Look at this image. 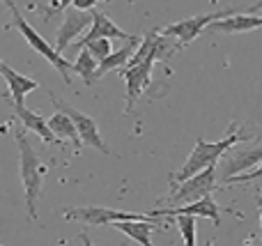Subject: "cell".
Here are the masks:
<instances>
[{"label":"cell","instance_id":"obj_18","mask_svg":"<svg viewBox=\"0 0 262 246\" xmlns=\"http://www.w3.org/2000/svg\"><path fill=\"white\" fill-rule=\"evenodd\" d=\"M140 41H143L140 37H131V39L122 46V49L113 51V53H111L108 58L101 60V62H99V69H97V78L106 76V74H108L111 69H122V67H127V62L131 60V55L136 53V49L140 46Z\"/></svg>","mask_w":262,"mask_h":246},{"label":"cell","instance_id":"obj_15","mask_svg":"<svg viewBox=\"0 0 262 246\" xmlns=\"http://www.w3.org/2000/svg\"><path fill=\"white\" fill-rule=\"evenodd\" d=\"M157 219V216H154ZM154 219H129V221H115L113 228L124 233L129 239H136L138 244L145 246H152V233L159 228H163L161 221H154Z\"/></svg>","mask_w":262,"mask_h":246},{"label":"cell","instance_id":"obj_9","mask_svg":"<svg viewBox=\"0 0 262 246\" xmlns=\"http://www.w3.org/2000/svg\"><path fill=\"white\" fill-rule=\"evenodd\" d=\"M262 161V145L253 147V150H239V147L232 145L230 150L223 154L221 168H219V177L221 182H228L232 175H239L251 170L253 166H258Z\"/></svg>","mask_w":262,"mask_h":246},{"label":"cell","instance_id":"obj_10","mask_svg":"<svg viewBox=\"0 0 262 246\" xmlns=\"http://www.w3.org/2000/svg\"><path fill=\"white\" fill-rule=\"evenodd\" d=\"M154 69V60H145L140 64H127V67L120 69L124 83H127V106H124V113H129L131 108L136 106L138 97L145 92V87L149 85V76H152Z\"/></svg>","mask_w":262,"mask_h":246},{"label":"cell","instance_id":"obj_7","mask_svg":"<svg viewBox=\"0 0 262 246\" xmlns=\"http://www.w3.org/2000/svg\"><path fill=\"white\" fill-rule=\"evenodd\" d=\"M67 221H81L85 226H108L115 221H129V219H149V212L145 214H136V212H120V210H111V207H97V205H88V207H67L62 212Z\"/></svg>","mask_w":262,"mask_h":246},{"label":"cell","instance_id":"obj_24","mask_svg":"<svg viewBox=\"0 0 262 246\" xmlns=\"http://www.w3.org/2000/svg\"><path fill=\"white\" fill-rule=\"evenodd\" d=\"M74 7H78V9H88V12H92V9L97 7V0H74Z\"/></svg>","mask_w":262,"mask_h":246},{"label":"cell","instance_id":"obj_19","mask_svg":"<svg viewBox=\"0 0 262 246\" xmlns=\"http://www.w3.org/2000/svg\"><path fill=\"white\" fill-rule=\"evenodd\" d=\"M97 69H99V60H97L88 49L78 51V58H76V62L72 64V72L78 74L85 85H95V83L99 81V78H97Z\"/></svg>","mask_w":262,"mask_h":246},{"label":"cell","instance_id":"obj_3","mask_svg":"<svg viewBox=\"0 0 262 246\" xmlns=\"http://www.w3.org/2000/svg\"><path fill=\"white\" fill-rule=\"evenodd\" d=\"M3 3L7 5L9 12H12V26L16 28L18 32H21L23 39H26L28 44H30V49H35L39 55H44V58L49 60V62L60 72V76H62V81H64V83H72V64H74V62L64 60V58H62V53H60V51L55 49V46H51L49 41H46L44 37H41L39 32H37L35 28H32L30 23H28L26 18L21 16V14H18V7L12 3V0H3Z\"/></svg>","mask_w":262,"mask_h":246},{"label":"cell","instance_id":"obj_1","mask_svg":"<svg viewBox=\"0 0 262 246\" xmlns=\"http://www.w3.org/2000/svg\"><path fill=\"white\" fill-rule=\"evenodd\" d=\"M249 138L251 136H246L242 129H237V122L228 124V133L219 143H207V141H203V138H198V141H195V147L189 154V159L184 161V166H182L177 173L170 175V184L177 187L180 182H184V180H189L191 175L205 170L207 166L219 164V161L223 159V154H226L232 145H237L239 141H249Z\"/></svg>","mask_w":262,"mask_h":246},{"label":"cell","instance_id":"obj_12","mask_svg":"<svg viewBox=\"0 0 262 246\" xmlns=\"http://www.w3.org/2000/svg\"><path fill=\"white\" fill-rule=\"evenodd\" d=\"M149 214L157 216V219H161V216H177V214H195V216H205V219H209L214 226H221V214H219V205L212 200V193L205 198H200V200L195 203H186L184 207H177V210H149Z\"/></svg>","mask_w":262,"mask_h":246},{"label":"cell","instance_id":"obj_13","mask_svg":"<svg viewBox=\"0 0 262 246\" xmlns=\"http://www.w3.org/2000/svg\"><path fill=\"white\" fill-rule=\"evenodd\" d=\"M99 37H111V39H124V41H129L134 35H127L124 30H120V28L115 26V23L111 21V18L106 16L104 12L95 9V21H92V26H90V32H88V35H83L81 39H78V44H74V46L81 51L83 46H88L92 39H99Z\"/></svg>","mask_w":262,"mask_h":246},{"label":"cell","instance_id":"obj_16","mask_svg":"<svg viewBox=\"0 0 262 246\" xmlns=\"http://www.w3.org/2000/svg\"><path fill=\"white\" fill-rule=\"evenodd\" d=\"M0 72H3V78L9 87V97H12V101H16V104H23V99H26L28 92H32V90L39 87V83H37L35 78L14 72L7 62H0Z\"/></svg>","mask_w":262,"mask_h":246},{"label":"cell","instance_id":"obj_22","mask_svg":"<svg viewBox=\"0 0 262 246\" xmlns=\"http://www.w3.org/2000/svg\"><path fill=\"white\" fill-rule=\"evenodd\" d=\"M113 41L115 39H111V37H99V39H92L88 46H83V49H88L92 55H95L97 60H104V58H108L111 53H113Z\"/></svg>","mask_w":262,"mask_h":246},{"label":"cell","instance_id":"obj_8","mask_svg":"<svg viewBox=\"0 0 262 246\" xmlns=\"http://www.w3.org/2000/svg\"><path fill=\"white\" fill-rule=\"evenodd\" d=\"M95 21V9L88 12V9H78V7H67L64 9V18H62V26L58 28V41H55V49L60 53L67 51V46L85 30L88 26H92Z\"/></svg>","mask_w":262,"mask_h":246},{"label":"cell","instance_id":"obj_23","mask_svg":"<svg viewBox=\"0 0 262 246\" xmlns=\"http://www.w3.org/2000/svg\"><path fill=\"white\" fill-rule=\"evenodd\" d=\"M262 177V166L253 170V173H239V175H232L230 180H228V184H244V182H251V180H258Z\"/></svg>","mask_w":262,"mask_h":246},{"label":"cell","instance_id":"obj_17","mask_svg":"<svg viewBox=\"0 0 262 246\" xmlns=\"http://www.w3.org/2000/svg\"><path fill=\"white\" fill-rule=\"evenodd\" d=\"M49 124H51V129H53L55 136H60L62 141H72V143H74V154H81L83 138H81V133H78V129H76V124H74V120L69 118L64 110H58V108H55V113L49 118Z\"/></svg>","mask_w":262,"mask_h":246},{"label":"cell","instance_id":"obj_11","mask_svg":"<svg viewBox=\"0 0 262 246\" xmlns=\"http://www.w3.org/2000/svg\"><path fill=\"white\" fill-rule=\"evenodd\" d=\"M9 101H12V99H9ZM12 108H14V115L18 118V122L23 124V129H28V131H35L37 136H39L41 141L46 143V145H62V138L55 136L53 129H51V124L46 122V120L41 118L39 113L26 108L23 104H16V101H12Z\"/></svg>","mask_w":262,"mask_h":246},{"label":"cell","instance_id":"obj_5","mask_svg":"<svg viewBox=\"0 0 262 246\" xmlns=\"http://www.w3.org/2000/svg\"><path fill=\"white\" fill-rule=\"evenodd\" d=\"M216 182H219V168L216 164H212L205 170H200V173L191 175L189 180L180 182V187H172L168 203H184V205L186 203H195L200 198L209 196L214 191V187H216Z\"/></svg>","mask_w":262,"mask_h":246},{"label":"cell","instance_id":"obj_26","mask_svg":"<svg viewBox=\"0 0 262 246\" xmlns=\"http://www.w3.org/2000/svg\"><path fill=\"white\" fill-rule=\"evenodd\" d=\"M134 3H136V0H129V5H134Z\"/></svg>","mask_w":262,"mask_h":246},{"label":"cell","instance_id":"obj_14","mask_svg":"<svg viewBox=\"0 0 262 246\" xmlns=\"http://www.w3.org/2000/svg\"><path fill=\"white\" fill-rule=\"evenodd\" d=\"M258 28H262V16L258 12H239V14H235V16L214 21L207 30L235 35V32H251V30H258Z\"/></svg>","mask_w":262,"mask_h":246},{"label":"cell","instance_id":"obj_25","mask_svg":"<svg viewBox=\"0 0 262 246\" xmlns=\"http://www.w3.org/2000/svg\"><path fill=\"white\" fill-rule=\"evenodd\" d=\"M255 203H258V214H260V242H262V196L255 193Z\"/></svg>","mask_w":262,"mask_h":246},{"label":"cell","instance_id":"obj_20","mask_svg":"<svg viewBox=\"0 0 262 246\" xmlns=\"http://www.w3.org/2000/svg\"><path fill=\"white\" fill-rule=\"evenodd\" d=\"M172 219L177 221V228H180L182 239H184L189 246H193L195 244V219H198V216L195 214H177V216H172Z\"/></svg>","mask_w":262,"mask_h":246},{"label":"cell","instance_id":"obj_4","mask_svg":"<svg viewBox=\"0 0 262 246\" xmlns=\"http://www.w3.org/2000/svg\"><path fill=\"white\" fill-rule=\"evenodd\" d=\"M239 12H242L239 7H228V9H219V12H212V14H200V16H191V18H184V21L170 23V26H166V28H159V32H161L163 37H177L180 46L184 49V46H189L200 32L207 30L214 21L235 16V14H239ZM246 12H258V9H246Z\"/></svg>","mask_w":262,"mask_h":246},{"label":"cell","instance_id":"obj_2","mask_svg":"<svg viewBox=\"0 0 262 246\" xmlns=\"http://www.w3.org/2000/svg\"><path fill=\"white\" fill-rule=\"evenodd\" d=\"M16 145H18V156H21V182H23V191H26V210L28 216L35 221L41 182L46 177V166L41 164L39 154L26 138V131H16Z\"/></svg>","mask_w":262,"mask_h":246},{"label":"cell","instance_id":"obj_21","mask_svg":"<svg viewBox=\"0 0 262 246\" xmlns=\"http://www.w3.org/2000/svg\"><path fill=\"white\" fill-rule=\"evenodd\" d=\"M74 0H51L49 5H28V7L32 9V12H37L44 21H51V18L55 16L58 12H62V9L72 7Z\"/></svg>","mask_w":262,"mask_h":246},{"label":"cell","instance_id":"obj_6","mask_svg":"<svg viewBox=\"0 0 262 246\" xmlns=\"http://www.w3.org/2000/svg\"><path fill=\"white\" fill-rule=\"evenodd\" d=\"M49 97H51V104H53V108L64 110V113H67L69 118L74 120V124H76L78 133H81V138H83V145H90L92 150H99L101 154H111L108 145L104 143V138H101V133H99V127H97V122L90 118V115H85L83 110L74 108L72 104L62 101L60 97H55V92H49Z\"/></svg>","mask_w":262,"mask_h":246}]
</instances>
